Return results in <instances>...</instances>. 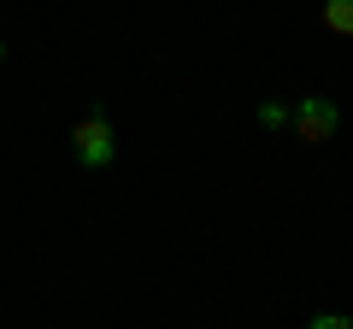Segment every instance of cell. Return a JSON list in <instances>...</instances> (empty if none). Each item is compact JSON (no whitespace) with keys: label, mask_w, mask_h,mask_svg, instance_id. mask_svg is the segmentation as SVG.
Segmentation results:
<instances>
[{"label":"cell","mask_w":353,"mask_h":329,"mask_svg":"<svg viewBox=\"0 0 353 329\" xmlns=\"http://www.w3.org/2000/svg\"><path fill=\"white\" fill-rule=\"evenodd\" d=\"M71 153H77L83 171H106V164L118 159V136H112V124H106V112H83V118H77Z\"/></svg>","instance_id":"cell-1"},{"label":"cell","mask_w":353,"mask_h":329,"mask_svg":"<svg viewBox=\"0 0 353 329\" xmlns=\"http://www.w3.org/2000/svg\"><path fill=\"white\" fill-rule=\"evenodd\" d=\"M324 30L330 36H353V0H324Z\"/></svg>","instance_id":"cell-3"},{"label":"cell","mask_w":353,"mask_h":329,"mask_svg":"<svg viewBox=\"0 0 353 329\" xmlns=\"http://www.w3.org/2000/svg\"><path fill=\"white\" fill-rule=\"evenodd\" d=\"M259 124L265 129H283V124H289V106H283V100H259Z\"/></svg>","instance_id":"cell-4"},{"label":"cell","mask_w":353,"mask_h":329,"mask_svg":"<svg viewBox=\"0 0 353 329\" xmlns=\"http://www.w3.org/2000/svg\"><path fill=\"white\" fill-rule=\"evenodd\" d=\"M306 329H353V317H347V312H318Z\"/></svg>","instance_id":"cell-5"},{"label":"cell","mask_w":353,"mask_h":329,"mask_svg":"<svg viewBox=\"0 0 353 329\" xmlns=\"http://www.w3.org/2000/svg\"><path fill=\"white\" fill-rule=\"evenodd\" d=\"M289 118H294V141L318 147V141H330V136H336V124H341V106L330 100V94H301Z\"/></svg>","instance_id":"cell-2"}]
</instances>
